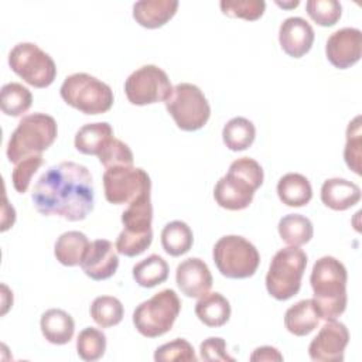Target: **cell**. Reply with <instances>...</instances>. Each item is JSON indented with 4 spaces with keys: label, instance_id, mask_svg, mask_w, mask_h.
Here are the masks:
<instances>
[{
    "label": "cell",
    "instance_id": "cell-1",
    "mask_svg": "<svg viewBox=\"0 0 362 362\" xmlns=\"http://www.w3.org/2000/svg\"><path fill=\"white\" fill-rule=\"evenodd\" d=\"M31 199L44 216H59L69 222L83 221L95 204L92 175L79 163H58L40 175Z\"/></svg>",
    "mask_w": 362,
    "mask_h": 362
},
{
    "label": "cell",
    "instance_id": "cell-2",
    "mask_svg": "<svg viewBox=\"0 0 362 362\" xmlns=\"http://www.w3.org/2000/svg\"><path fill=\"white\" fill-rule=\"evenodd\" d=\"M348 273L342 262L334 256L320 257L311 270L313 301L321 320H337L346 308Z\"/></svg>",
    "mask_w": 362,
    "mask_h": 362
},
{
    "label": "cell",
    "instance_id": "cell-3",
    "mask_svg": "<svg viewBox=\"0 0 362 362\" xmlns=\"http://www.w3.org/2000/svg\"><path fill=\"white\" fill-rule=\"evenodd\" d=\"M263 180L262 165L250 157H240L232 161L228 173L218 180L214 198L221 208L242 211L252 204L253 195Z\"/></svg>",
    "mask_w": 362,
    "mask_h": 362
},
{
    "label": "cell",
    "instance_id": "cell-4",
    "mask_svg": "<svg viewBox=\"0 0 362 362\" xmlns=\"http://www.w3.org/2000/svg\"><path fill=\"white\" fill-rule=\"evenodd\" d=\"M58 136V126L47 113H31L21 117L7 143V158L17 164L23 158L41 154Z\"/></svg>",
    "mask_w": 362,
    "mask_h": 362
},
{
    "label": "cell",
    "instance_id": "cell-5",
    "mask_svg": "<svg viewBox=\"0 0 362 362\" xmlns=\"http://www.w3.org/2000/svg\"><path fill=\"white\" fill-rule=\"evenodd\" d=\"M151 221L153 205L150 192L127 204V208L122 212L123 230L119 233L115 243L117 253L136 257L148 249L153 242Z\"/></svg>",
    "mask_w": 362,
    "mask_h": 362
},
{
    "label": "cell",
    "instance_id": "cell-6",
    "mask_svg": "<svg viewBox=\"0 0 362 362\" xmlns=\"http://www.w3.org/2000/svg\"><path fill=\"white\" fill-rule=\"evenodd\" d=\"M305 267L307 255L298 246H287L277 250L266 274L267 293L279 301L294 297L301 288Z\"/></svg>",
    "mask_w": 362,
    "mask_h": 362
},
{
    "label": "cell",
    "instance_id": "cell-7",
    "mask_svg": "<svg viewBox=\"0 0 362 362\" xmlns=\"http://www.w3.org/2000/svg\"><path fill=\"white\" fill-rule=\"evenodd\" d=\"M59 93L66 105L85 115L106 113L115 100L113 90L107 83L85 72L66 76Z\"/></svg>",
    "mask_w": 362,
    "mask_h": 362
},
{
    "label": "cell",
    "instance_id": "cell-8",
    "mask_svg": "<svg viewBox=\"0 0 362 362\" xmlns=\"http://www.w3.org/2000/svg\"><path fill=\"white\" fill-rule=\"evenodd\" d=\"M181 311V301L173 288H164L140 303L133 311V324L146 338L167 334Z\"/></svg>",
    "mask_w": 362,
    "mask_h": 362
},
{
    "label": "cell",
    "instance_id": "cell-9",
    "mask_svg": "<svg viewBox=\"0 0 362 362\" xmlns=\"http://www.w3.org/2000/svg\"><path fill=\"white\" fill-rule=\"evenodd\" d=\"M214 262L228 279L252 277L260 263L256 246L239 235H226L216 240L212 249Z\"/></svg>",
    "mask_w": 362,
    "mask_h": 362
},
{
    "label": "cell",
    "instance_id": "cell-10",
    "mask_svg": "<svg viewBox=\"0 0 362 362\" xmlns=\"http://www.w3.org/2000/svg\"><path fill=\"white\" fill-rule=\"evenodd\" d=\"M164 103L177 127L184 132L202 129L211 116V106L204 92L189 82L175 85Z\"/></svg>",
    "mask_w": 362,
    "mask_h": 362
},
{
    "label": "cell",
    "instance_id": "cell-11",
    "mask_svg": "<svg viewBox=\"0 0 362 362\" xmlns=\"http://www.w3.org/2000/svg\"><path fill=\"white\" fill-rule=\"evenodd\" d=\"M11 71L34 88L49 86L57 76L54 59L34 42H18L8 52Z\"/></svg>",
    "mask_w": 362,
    "mask_h": 362
},
{
    "label": "cell",
    "instance_id": "cell-12",
    "mask_svg": "<svg viewBox=\"0 0 362 362\" xmlns=\"http://www.w3.org/2000/svg\"><path fill=\"white\" fill-rule=\"evenodd\" d=\"M173 88L168 75L161 68L151 64L133 71L124 82L126 98L136 106L165 102Z\"/></svg>",
    "mask_w": 362,
    "mask_h": 362
},
{
    "label": "cell",
    "instance_id": "cell-13",
    "mask_svg": "<svg viewBox=\"0 0 362 362\" xmlns=\"http://www.w3.org/2000/svg\"><path fill=\"white\" fill-rule=\"evenodd\" d=\"M103 191L107 202L124 205L146 192H151V180L140 167L117 165L105 170Z\"/></svg>",
    "mask_w": 362,
    "mask_h": 362
},
{
    "label": "cell",
    "instance_id": "cell-14",
    "mask_svg": "<svg viewBox=\"0 0 362 362\" xmlns=\"http://www.w3.org/2000/svg\"><path fill=\"white\" fill-rule=\"evenodd\" d=\"M349 331L337 320H327L308 345V355L317 362H342Z\"/></svg>",
    "mask_w": 362,
    "mask_h": 362
},
{
    "label": "cell",
    "instance_id": "cell-15",
    "mask_svg": "<svg viewBox=\"0 0 362 362\" xmlns=\"http://www.w3.org/2000/svg\"><path fill=\"white\" fill-rule=\"evenodd\" d=\"M327 59L338 69L355 65L362 55V33L355 27H344L334 31L325 44Z\"/></svg>",
    "mask_w": 362,
    "mask_h": 362
},
{
    "label": "cell",
    "instance_id": "cell-16",
    "mask_svg": "<svg viewBox=\"0 0 362 362\" xmlns=\"http://www.w3.org/2000/svg\"><path fill=\"white\" fill-rule=\"evenodd\" d=\"M81 269L92 280L110 279L119 267L116 246L107 239L92 240L81 260Z\"/></svg>",
    "mask_w": 362,
    "mask_h": 362
},
{
    "label": "cell",
    "instance_id": "cell-17",
    "mask_svg": "<svg viewBox=\"0 0 362 362\" xmlns=\"http://www.w3.org/2000/svg\"><path fill=\"white\" fill-rule=\"evenodd\" d=\"M175 283L184 296L199 298L211 290L214 279L208 264L202 259L188 257L177 266Z\"/></svg>",
    "mask_w": 362,
    "mask_h": 362
},
{
    "label": "cell",
    "instance_id": "cell-18",
    "mask_svg": "<svg viewBox=\"0 0 362 362\" xmlns=\"http://www.w3.org/2000/svg\"><path fill=\"white\" fill-rule=\"evenodd\" d=\"M315 34L311 24L303 17H287L279 28V42L281 49L293 58L305 55L314 42Z\"/></svg>",
    "mask_w": 362,
    "mask_h": 362
},
{
    "label": "cell",
    "instance_id": "cell-19",
    "mask_svg": "<svg viewBox=\"0 0 362 362\" xmlns=\"http://www.w3.org/2000/svg\"><path fill=\"white\" fill-rule=\"evenodd\" d=\"M177 0H139L133 4V18L144 28H158L177 13Z\"/></svg>",
    "mask_w": 362,
    "mask_h": 362
},
{
    "label": "cell",
    "instance_id": "cell-20",
    "mask_svg": "<svg viewBox=\"0 0 362 362\" xmlns=\"http://www.w3.org/2000/svg\"><path fill=\"white\" fill-rule=\"evenodd\" d=\"M361 199V188L345 178H328L321 185V201L334 211H346Z\"/></svg>",
    "mask_w": 362,
    "mask_h": 362
},
{
    "label": "cell",
    "instance_id": "cell-21",
    "mask_svg": "<svg viewBox=\"0 0 362 362\" xmlns=\"http://www.w3.org/2000/svg\"><path fill=\"white\" fill-rule=\"evenodd\" d=\"M40 328L49 344L65 345L74 337L75 321L66 311L61 308H49L41 315Z\"/></svg>",
    "mask_w": 362,
    "mask_h": 362
},
{
    "label": "cell",
    "instance_id": "cell-22",
    "mask_svg": "<svg viewBox=\"0 0 362 362\" xmlns=\"http://www.w3.org/2000/svg\"><path fill=\"white\" fill-rule=\"evenodd\" d=\"M320 320L313 298H305L287 308L284 314V327L296 337H305L317 328Z\"/></svg>",
    "mask_w": 362,
    "mask_h": 362
},
{
    "label": "cell",
    "instance_id": "cell-23",
    "mask_svg": "<svg viewBox=\"0 0 362 362\" xmlns=\"http://www.w3.org/2000/svg\"><path fill=\"white\" fill-rule=\"evenodd\" d=\"M113 139V129L107 122L83 124L75 134V148L88 156H99Z\"/></svg>",
    "mask_w": 362,
    "mask_h": 362
},
{
    "label": "cell",
    "instance_id": "cell-24",
    "mask_svg": "<svg viewBox=\"0 0 362 362\" xmlns=\"http://www.w3.org/2000/svg\"><path fill=\"white\" fill-rule=\"evenodd\" d=\"M195 315L198 320L211 328L225 325L230 318V304L226 297L218 291L206 293L195 304Z\"/></svg>",
    "mask_w": 362,
    "mask_h": 362
},
{
    "label": "cell",
    "instance_id": "cell-25",
    "mask_svg": "<svg viewBox=\"0 0 362 362\" xmlns=\"http://www.w3.org/2000/svg\"><path fill=\"white\" fill-rule=\"evenodd\" d=\"M277 195L287 206H304L313 198V188L307 177L298 173H287L277 182Z\"/></svg>",
    "mask_w": 362,
    "mask_h": 362
},
{
    "label": "cell",
    "instance_id": "cell-26",
    "mask_svg": "<svg viewBox=\"0 0 362 362\" xmlns=\"http://www.w3.org/2000/svg\"><path fill=\"white\" fill-rule=\"evenodd\" d=\"M88 236L79 230H68L59 235L54 245V256L57 260L68 267L81 264V260L89 246Z\"/></svg>",
    "mask_w": 362,
    "mask_h": 362
},
{
    "label": "cell",
    "instance_id": "cell-27",
    "mask_svg": "<svg viewBox=\"0 0 362 362\" xmlns=\"http://www.w3.org/2000/svg\"><path fill=\"white\" fill-rule=\"evenodd\" d=\"M194 243V233L184 221H171L161 230V246L173 257L189 252Z\"/></svg>",
    "mask_w": 362,
    "mask_h": 362
},
{
    "label": "cell",
    "instance_id": "cell-28",
    "mask_svg": "<svg viewBox=\"0 0 362 362\" xmlns=\"http://www.w3.org/2000/svg\"><path fill=\"white\" fill-rule=\"evenodd\" d=\"M256 137L255 124L242 116L232 117L226 122L222 129V140L223 144L230 151H243L249 148Z\"/></svg>",
    "mask_w": 362,
    "mask_h": 362
},
{
    "label": "cell",
    "instance_id": "cell-29",
    "mask_svg": "<svg viewBox=\"0 0 362 362\" xmlns=\"http://www.w3.org/2000/svg\"><path fill=\"white\" fill-rule=\"evenodd\" d=\"M279 235L288 246H301L311 240L314 228L311 221L300 214L284 215L277 225Z\"/></svg>",
    "mask_w": 362,
    "mask_h": 362
},
{
    "label": "cell",
    "instance_id": "cell-30",
    "mask_svg": "<svg viewBox=\"0 0 362 362\" xmlns=\"http://www.w3.org/2000/svg\"><path fill=\"white\" fill-rule=\"evenodd\" d=\"M168 263L158 255H150L133 266L134 281L144 288L156 287L168 277Z\"/></svg>",
    "mask_w": 362,
    "mask_h": 362
},
{
    "label": "cell",
    "instance_id": "cell-31",
    "mask_svg": "<svg viewBox=\"0 0 362 362\" xmlns=\"http://www.w3.org/2000/svg\"><path fill=\"white\" fill-rule=\"evenodd\" d=\"M33 103L31 92L18 82H8L1 86L0 106L4 115L18 117L25 113Z\"/></svg>",
    "mask_w": 362,
    "mask_h": 362
},
{
    "label": "cell",
    "instance_id": "cell-32",
    "mask_svg": "<svg viewBox=\"0 0 362 362\" xmlns=\"http://www.w3.org/2000/svg\"><path fill=\"white\" fill-rule=\"evenodd\" d=\"M92 320L102 328L117 325L123 320L124 308L119 298L113 296H99L90 305Z\"/></svg>",
    "mask_w": 362,
    "mask_h": 362
},
{
    "label": "cell",
    "instance_id": "cell-33",
    "mask_svg": "<svg viewBox=\"0 0 362 362\" xmlns=\"http://www.w3.org/2000/svg\"><path fill=\"white\" fill-rule=\"evenodd\" d=\"M106 335L93 327L83 328L76 338V352L81 359L92 362L105 355Z\"/></svg>",
    "mask_w": 362,
    "mask_h": 362
},
{
    "label": "cell",
    "instance_id": "cell-34",
    "mask_svg": "<svg viewBox=\"0 0 362 362\" xmlns=\"http://www.w3.org/2000/svg\"><path fill=\"white\" fill-rule=\"evenodd\" d=\"M362 132H361V116H355L346 127V143L344 148V160L346 165L356 174L361 175V146H362Z\"/></svg>",
    "mask_w": 362,
    "mask_h": 362
},
{
    "label": "cell",
    "instance_id": "cell-35",
    "mask_svg": "<svg viewBox=\"0 0 362 362\" xmlns=\"http://www.w3.org/2000/svg\"><path fill=\"white\" fill-rule=\"evenodd\" d=\"M305 10L310 18L321 27L334 25L342 14V6L337 0H308Z\"/></svg>",
    "mask_w": 362,
    "mask_h": 362
},
{
    "label": "cell",
    "instance_id": "cell-36",
    "mask_svg": "<svg viewBox=\"0 0 362 362\" xmlns=\"http://www.w3.org/2000/svg\"><path fill=\"white\" fill-rule=\"evenodd\" d=\"M219 6L225 16L247 21L260 18L266 8V3L263 0H222Z\"/></svg>",
    "mask_w": 362,
    "mask_h": 362
},
{
    "label": "cell",
    "instance_id": "cell-37",
    "mask_svg": "<svg viewBox=\"0 0 362 362\" xmlns=\"http://www.w3.org/2000/svg\"><path fill=\"white\" fill-rule=\"evenodd\" d=\"M156 362H173V361H185L195 362L197 355L192 345L184 338H175L167 344L158 346L154 352Z\"/></svg>",
    "mask_w": 362,
    "mask_h": 362
},
{
    "label": "cell",
    "instance_id": "cell-38",
    "mask_svg": "<svg viewBox=\"0 0 362 362\" xmlns=\"http://www.w3.org/2000/svg\"><path fill=\"white\" fill-rule=\"evenodd\" d=\"M98 158L105 168H112L117 165H133L134 161L130 147L116 137H113L107 143V146L100 151Z\"/></svg>",
    "mask_w": 362,
    "mask_h": 362
},
{
    "label": "cell",
    "instance_id": "cell-39",
    "mask_svg": "<svg viewBox=\"0 0 362 362\" xmlns=\"http://www.w3.org/2000/svg\"><path fill=\"white\" fill-rule=\"evenodd\" d=\"M42 163H44L42 154H35V156L23 158L21 161H18L16 164V167L11 173V181H13V187L17 192L24 194L28 189L33 175L42 165Z\"/></svg>",
    "mask_w": 362,
    "mask_h": 362
},
{
    "label": "cell",
    "instance_id": "cell-40",
    "mask_svg": "<svg viewBox=\"0 0 362 362\" xmlns=\"http://www.w3.org/2000/svg\"><path fill=\"white\" fill-rule=\"evenodd\" d=\"M201 359L208 362H233L235 359L226 352V342L221 337H209L199 345Z\"/></svg>",
    "mask_w": 362,
    "mask_h": 362
},
{
    "label": "cell",
    "instance_id": "cell-41",
    "mask_svg": "<svg viewBox=\"0 0 362 362\" xmlns=\"http://www.w3.org/2000/svg\"><path fill=\"white\" fill-rule=\"evenodd\" d=\"M252 362H262V361H283V355L280 354V351L274 346H269V345H263V346H259L256 348L250 358H249Z\"/></svg>",
    "mask_w": 362,
    "mask_h": 362
},
{
    "label": "cell",
    "instance_id": "cell-42",
    "mask_svg": "<svg viewBox=\"0 0 362 362\" xmlns=\"http://www.w3.org/2000/svg\"><path fill=\"white\" fill-rule=\"evenodd\" d=\"M276 4L277 6H280V7H283V8H294V7H297L298 4H300V1L298 0H293V1H287V3H281V1H276Z\"/></svg>",
    "mask_w": 362,
    "mask_h": 362
}]
</instances>
